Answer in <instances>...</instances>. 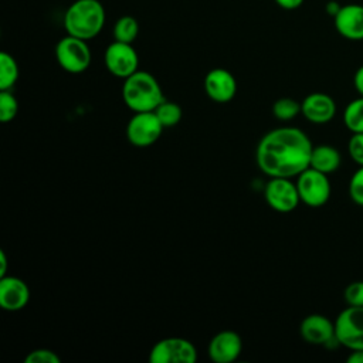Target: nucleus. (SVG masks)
Instances as JSON below:
<instances>
[{"instance_id":"1","label":"nucleus","mask_w":363,"mask_h":363,"mask_svg":"<svg viewBox=\"0 0 363 363\" xmlns=\"http://www.w3.org/2000/svg\"><path fill=\"white\" fill-rule=\"evenodd\" d=\"M313 145L299 128L282 126L267 132L255 149V162L269 177H296L311 164Z\"/></svg>"},{"instance_id":"2","label":"nucleus","mask_w":363,"mask_h":363,"mask_svg":"<svg viewBox=\"0 0 363 363\" xmlns=\"http://www.w3.org/2000/svg\"><path fill=\"white\" fill-rule=\"evenodd\" d=\"M122 99L133 112L155 111L166 98L157 79L146 72L136 71L123 79Z\"/></svg>"},{"instance_id":"3","label":"nucleus","mask_w":363,"mask_h":363,"mask_svg":"<svg viewBox=\"0 0 363 363\" xmlns=\"http://www.w3.org/2000/svg\"><path fill=\"white\" fill-rule=\"evenodd\" d=\"M105 24V9L98 0H77L64 16V28L69 35L91 40Z\"/></svg>"},{"instance_id":"4","label":"nucleus","mask_w":363,"mask_h":363,"mask_svg":"<svg viewBox=\"0 0 363 363\" xmlns=\"http://www.w3.org/2000/svg\"><path fill=\"white\" fill-rule=\"evenodd\" d=\"M55 58L64 71L69 74H81L91 65L92 54L86 40L68 34L57 43Z\"/></svg>"},{"instance_id":"5","label":"nucleus","mask_w":363,"mask_h":363,"mask_svg":"<svg viewBox=\"0 0 363 363\" xmlns=\"http://www.w3.org/2000/svg\"><path fill=\"white\" fill-rule=\"evenodd\" d=\"M329 174H325L313 167L305 169L301 174L296 176V187L299 193L301 203L308 207H322L330 199V182Z\"/></svg>"},{"instance_id":"6","label":"nucleus","mask_w":363,"mask_h":363,"mask_svg":"<svg viewBox=\"0 0 363 363\" xmlns=\"http://www.w3.org/2000/svg\"><path fill=\"white\" fill-rule=\"evenodd\" d=\"M335 336L349 350L363 349V306L347 305L335 319Z\"/></svg>"},{"instance_id":"7","label":"nucleus","mask_w":363,"mask_h":363,"mask_svg":"<svg viewBox=\"0 0 363 363\" xmlns=\"http://www.w3.org/2000/svg\"><path fill=\"white\" fill-rule=\"evenodd\" d=\"M149 360L152 363H196L197 349L184 337L170 336L160 339L152 346Z\"/></svg>"},{"instance_id":"8","label":"nucleus","mask_w":363,"mask_h":363,"mask_svg":"<svg viewBox=\"0 0 363 363\" xmlns=\"http://www.w3.org/2000/svg\"><path fill=\"white\" fill-rule=\"evenodd\" d=\"M163 129L153 111L135 112L126 125V138L136 147H147L160 138Z\"/></svg>"},{"instance_id":"9","label":"nucleus","mask_w":363,"mask_h":363,"mask_svg":"<svg viewBox=\"0 0 363 363\" xmlns=\"http://www.w3.org/2000/svg\"><path fill=\"white\" fill-rule=\"evenodd\" d=\"M264 197L267 204L278 213H291L301 203L296 183L289 177H269Z\"/></svg>"},{"instance_id":"10","label":"nucleus","mask_w":363,"mask_h":363,"mask_svg":"<svg viewBox=\"0 0 363 363\" xmlns=\"http://www.w3.org/2000/svg\"><path fill=\"white\" fill-rule=\"evenodd\" d=\"M105 65L112 75L125 79L138 71L139 57L132 44L113 41L105 50Z\"/></svg>"},{"instance_id":"11","label":"nucleus","mask_w":363,"mask_h":363,"mask_svg":"<svg viewBox=\"0 0 363 363\" xmlns=\"http://www.w3.org/2000/svg\"><path fill=\"white\" fill-rule=\"evenodd\" d=\"M299 333L302 339L309 345H339L335 336V322L320 313H311L305 316L299 325Z\"/></svg>"},{"instance_id":"12","label":"nucleus","mask_w":363,"mask_h":363,"mask_svg":"<svg viewBox=\"0 0 363 363\" xmlns=\"http://www.w3.org/2000/svg\"><path fill=\"white\" fill-rule=\"evenodd\" d=\"M204 91L211 101L227 104L235 96L237 81L230 71L213 68L204 77Z\"/></svg>"},{"instance_id":"13","label":"nucleus","mask_w":363,"mask_h":363,"mask_svg":"<svg viewBox=\"0 0 363 363\" xmlns=\"http://www.w3.org/2000/svg\"><path fill=\"white\" fill-rule=\"evenodd\" d=\"M207 352L214 363H231L242 352L241 336L234 330H221L211 337Z\"/></svg>"},{"instance_id":"14","label":"nucleus","mask_w":363,"mask_h":363,"mask_svg":"<svg viewBox=\"0 0 363 363\" xmlns=\"http://www.w3.org/2000/svg\"><path fill=\"white\" fill-rule=\"evenodd\" d=\"M301 113L315 125H325L336 115L335 99L325 92H312L301 102Z\"/></svg>"},{"instance_id":"15","label":"nucleus","mask_w":363,"mask_h":363,"mask_svg":"<svg viewBox=\"0 0 363 363\" xmlns=\"http://www.w3.org/2000/svg\"><path fill=\"white\" fill-rule=\"evenodd\" d=\"M30 301V289L27 284L13 275L0 278V306L9 312H17L27 306Z\"/></svg>"},{"instance_id":"16","label":"nucleus","mask_w":363,"mask_h":363,"mask_svg":"<svg viewBox=\"0 0 363 363\" xmlns=\"http://www.w3.org/2000/svg\"><path fill=\"white\" fill-rule=\"evenodd\" d=\"M335 28L346 40H363V6L346 4L335 14Z\"/></svg>"},{"instance_id":"17","label":"nucleus","mask_w":363,"mask_h":363,"mask_svg":"<svg viewBox=\"0 0 363 363\" xmlns=\"http://www.w3.org/2000/svg\"><path fill=\"white\" fill-rule=\"evenodd\" d=\"M340 163H342V156L335 146L328 143L313 146L311 153L309 167H313L325 174H330L340 167Z\"/></svg>"},{"instance_id":"18","label":"nucleus","mask_w":363,"mask_h":363,"mask_svg":"<svg viewBox=\"0 0 363 363\" xmlns=\"http://www.w3.org/2000/svg\"><path fill=\"white\" fill-rule=\"evenodd\" d=\"M18 79V65L14 57L6 51L0 52V91H10Z\"/></svg>"},{"instance_id":"19","label":"nucleus","mask_w":363,"mask_h":363,"mask_svg":"<svg viewBox=\"0 0 363 363\" xmlns=\"http://www.w3.org/2000/svg\"><path fill=\"white\" fill-rule=\"evenodd\" d=\"M343 123L352 133H363V96L350 101L343 111Z\"/></svg>"},{"instance_id":"20","label":"nucleus","mask_w":363,"mask_h":363,"mask_svg":"<svg viewBox=\"0 0 363 363\" xmlns=\"http://www.w3.org/2000/svg\"><path fill=\"white\" fill-rule=\"evenodd\" d=\"M138 33H139V24L136 18H133L132 16H122L115 23V27H113L115 41L132 44L138 37Z\"/></svg>"},{"instance_id":"21","label":"nucleus","mask_w":363,"mask_h":363,"mask_svg":"<svg viewBox=\"0 0 363 363\" xmlns=\"http://www.w3.org/2000/svg\"><path fill=\"white\" fill-rule=\"evenodd\" d=\"M153 112L162 122L163 128L176 126L182 121V116H183V111H182L180 105H177L176 102L167 101V99H164Z\"/></svg>"},{"instance_id":"22","label":"nucleus","mask_w":363,"mask_h":363,"mask_svg":"<svg viewBox=\"0 0 363 363\" xmlns=\"http://www.w3.org/2000/svg\"><path fill=\"white\" fill-rule=\"evenodd\" d=\"M272 113L278 121L288 122L301 113V104L289 96L279 98L272 105Z\"/></svg>"},{"instance_id":"23","label":"nucleus","mask_w":363,"mask_h":363,"mask_svg":"<svg viewBox=\"0 0 363 363\" xmlns=\"http://www.w3.org/2000/svg\"><path fill=\"white\" fill-rule=\"evenodd\" d=\"M18 112V102L16 96L10 91L0 92V121L10 122L17 116Z\"/></svg>"},{"instance_id":"24","label":"nucleus","mask_w":363,"mask_h":363,"mask_svg":"<svg viewBox=\"0 0 363 363\" xmlns=\"http://www.w3.org/2000/svg\"><path fill=\"white\" fill-rule=\"evenodd\" d=\"M349 196L354 204L363 207V166H359L349 180Z\"/></svg>"},{"instance_id":"25","label":"nucleus","mask_w":363,"mask_h":363,"mask_svg":"<svg viewBox=\"0 0 363 363\" xmlns=\"http://www.w3.org/2000/svg\"><path fill=\"white\" fill-rule=\"evenodd\" d=\"M345 302L350 306H363V279L350 282L343 292Z\"/></svg>"},{"instance_id":"26","label":"nucleus","mask_w":363,"mask_h":363,"mask_svg":"<svg viewBox=\"0 0 363 363\" xmlns=\"http://www.w3.org/2000/svg\"><path fill=\"white\" fill-rule=\"evenodd\" d=\"M24 362L26 363H60L61 359L55 352L45 347H40V349L31 350L24 359Z\"/></svg>"},{"instance_id":"27","label":"nucleus","mask_w":363,"mask_h":363,"mask_svg":"<svg viewBox=\"0 0 363 363\" xmlns=\"http://www.w3.org/2000/svg\"><path fill=\"white\" fill-rule=\"evenodd\" d=\"M347 152L357 166H363V133H352L347 143Z\"/></svg>"},{"instance_id":"28","label":"nucleus","mask_w":363,"mask_h":363,"mask_svg":"<svg viewBox=\"0 0 363 363\" xmlns=\"http://www.w3.org/2000/svg\"><path fill=\"white\" fill-rule=\"evenodd\" d=\"M353 85H354V89L357 91V94L360 96H363V65L356 69L354 77H353Z\"/></svg>"},{"instance_id":"29","label":"nucleus","mask_w":363,"mask_h":363,"mask_svg":"<svg viewBox=\"0 0 363 363\" xmlns=\"http://www.w3.org/2000/svg\"><path fill=\"white\" fill-rule=\"evenodd\" d=\"M277 4L285 10H294V9H298L303 0H275Z\"/></svg>"},{"instance_id":"30","label":"nucleus","mask_w":363,"mask_h":363,"mask_svg":"<svg viewBox=\"0 0 363 363\" xmlns=\"http://www.w3.org/2000/svg\"><path fill=\"white\" fill-rule=\"evenodd\" d=\"M347 363H363V349L350 350L349 356L346 357Z\"/></svg>"},{"instance_id":"31","label":"nucleus","mask_w":363,"mask_h":363,"mask_svg":"<svg viewBox=\"0 0 363 363\" xmlns=\"http://www.w3.org/2000/svg\"><path fill=\"white\" fill-rule=\"evenodd\" d=\"M4 275H7V255L1 250L0 251V278Z\"/></svg>"}]
</instances>
